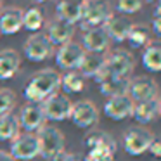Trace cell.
Returning <instances> with one entry per match:
<instances>
[{
    "instance_id": "obj_1",
    "label": "cell",
    "mask_w": 161,
    "mask_h": 161,
    "mask_svg": "<svg viewBox=\"0 0 161 161\" xmlns=\"http://www.w3.org/2000/svg\"><path fill=\"white\" fill-rule=\"evenodd\" d=\"M61 88V75L52 68L40 69L30 78L25 87V97L28 102L42 104L49 95L56 94Z\"/></svg>"
},
{
    "instance_id": "obj_2",
    "label": "cell",
    "mask_w": 161,
    "mask_h": 161,
    "mask_svg": "<svg viewBox=\"0 0 161 161\" xmlns=\"http://www.w3.org/2000/svg\"><path fill=\"white\" fill-rule=\"evenodd\" d=\"M40 144V156L45 161H63L66 153H64V146H66V139L64 133L56 126H47L43 125L42 128L36 132Z\"/></svg>"
},
{
    "instance_id": "obj_3",
    "label": "cell",
    "mask_w": 161,
    "mask_h": 161,
    "mask_svg": "<svg viewBox=\"0 0 161 161\" xmlns=\"http://www.w3.org/2000/svg\"><path fill=\"white\" fill-rule=\"evenodd\" d=\"M113 16V9L108 0H85L81 4L80 26L83 30L104 26L106 21Z\"/></svg>"
},
{
    "instance_id": "obj_4",
    "label": "cell",
    "mask_w": 161,
    "mask_h": 161,
    "mask_svg": "<svg viewBox=\"0 0 161 161\" xmlns=\"http://www.w3.org/2000/svg\"><path fill=\"white\" fill-rule=\"evenodd\" d=\"M156 139L153 132L144 126H132L123 135V149L130 156H140L149 149L151 142Z\"/></svg>"
},
{
    "instance_id": "obj_5",
    "label": "cell",
    "mask_w": 161,
    "mask_h": 161,
    "mask_svg": "<svg viewBox=\"0 0 161 161\" xmlns=\"http://www.w3.org/2000/svg\"><path fill=\"white\" fill-rule=\"evenodd\" d=\"M104 66L108 68V71L113 76L128 78L135 68V57L130 50L118 49L104 56Z\"/></svg>"
},
{
    "instance_id": "obj_6",
    "label": "cell",
    "mask_w": 161,
    "mask_h": 161,
    "mask_svg": "<svg viewBox=\"0 0 161 161\" xmlns=\"http://www.w3.org/2000/svg\"><path fill=\"white\" fill-rule=\"evenodd\" d=\"M71 108H73V101L63 92H56L42 102L45 119H54V121L68 119L71 114Z\"/></svg>"
},
{
    "instance_id": "obj_7",
    "label": "cell",
    "mask_w": 161,
    "mask_h": 161,
    "mask_svg": "<svg viewBox=\"0 0 161 161\" xmlns=\"http://www.w3.org/2000/svg\"><path fill=\"white\" fill-rule=\"evenodd\" d=\"M11 156L16 161H31L40 156V144L36 133H19L12 140Z\"/></svg>"
},
{
    "instance_id": "obj_8",
    "label": "cell",
    "mask_w": 161,
    "mask_h": 161,
    "mask_svg": "<svg viewBox=\"0 0 161 161\" xmlns=\"http://www.w3.org/2000/svg\"><path fill=\"white\" fill-rule=\"evenodd\" d=\"M23 52L31 63H42L50 57V54L54 52V45L43 33H33L23 45Z\"/></svg>"
},
{
    "instance_id": "obj_9",
    "label": "cell",
    "mask_w": 161,
    "mask_h": 161,
    "mask_svg": "<svg viewBox=\"0 0 161 161\" xmlns=\"http://www.w3.org/2000/svg\"><path fill=\"white\" fill-rule=\"evenodd\" d=\"M69 119L78 126V128H90V126L97 125V121H99V109H97V106L92 101H88V99L73 102Z\"/></svg>"
},
{
    "instance_id": "obj_10",
    "label": "cell",
    "mask_w": 161,
    "mask_h": 161,
    "mask_svg": "<svg viewBox=\"0 0 161 161\" xmlns=\"http://www.w3.org/2000/svg\"><path fill=\"white\" fill-rule=\"evenodd\" d=\"M83 47L76 42H68L64 45L57 47L56 50V63L61 69L64 71H71V69H78L81 59H83Z\"/></svg>"
},
{
    "instance_id": "obj_11",
    "label": "cell",
    "mask_w": 161,
    "mask_h": 161,
    "mask_svg": "<svg viewBox=\"0 0 161 161\" xmlns=\"http://www.w3.org/2000/svg\"><path fill=\"white\" fill-rule=\"evenodd\" d=\"M133 102H144V101H151V99H156L159 94V87H158L156 80L147 76H137L133 80H130L128 85V92Z\"/></svg>"
},
{
    "instance_id": "obj_12",
    "label": "cell",
    "mask_w": 161,
    "mask_h": 161,
    "mask_svg": "<svg viewBox=\"0 0 161 161\" xmlns=\"http://www.w3.org/2000/svg\"><path fill=\"white\" fill-rule=\"evenodd\" d=\"M133 106H135V102L130 99L128 94L114 95V97H108L104 104V113L113 121H119V119H126L132 116Z\"/></svg>"
},
{
    "instance_id": "obj_13",
    "label": "cell",
    "mask_w": 161,
    "mask_h": 161,
    "mask_svg": "<svg viewBox=\"0 0 161 161\" xmlns=\"http://www.w3.org/2000/svg\"><path fill=\"white\" fill-rule=\"evenodd\" d=\"M18 119H19V125H21L26 132L36 133L43 125H45V114H43L42 104L28 102V104L21 109Z\"/></svg>"
},
{
    "instance_id": "obj_14",
    "label": "cell",
    "mask_w": 161,
    "mask_h": 161,
    "mask_svg": "<svg viewBox=\"0 0 161 161\" xmlns=\"http://www.w3.org/2000/svg\"><path fill=\"white\" fill-rule=\"evenodd\" d=\"M43 35L49 38V42L54 47H61L64 43L71 42L75 35V25H69L66 21H61V19H52V21L47 23L45 26V33Z\"/></svg>"
},
{
    "instance_id": "obj_15",
    "label": "cell",
    "mask_w": 161,
    "mask_h": 161,
    "mask_svg": "<svg viewBox=\"0 0 161 161\" xmlns=\"http://www.w3.org/2000/svg\"><path fill=\"white\" fill-rule=\"evenodd\" d=\"M109 43H111V40H109L104 26L85 30L83 38H81V47H83L85 52L106 54V50L109 49Z\"/></svg>"
},
{
    "instance_id": "obj_16",
    "label": "cell",
    "mask_w": 161,
    "mask_h": 161,
    "mask_svg": "<svg viewBox=\"0 0 161 161\" xmlns=\"http://www.w3.org/2000/svg\"><path fill=\"white\" fill-rule=\"evenodd\" d=\"M23 28V9L5 7L0 11V35H16Z\"/></svg>"
},
{
    "instance_id": "obj_17",
    "label": "cell",
    "mask_w": 161,
    "mask_h": 161,
    "mask_svg": "<svg viewBox=\"0 0 161 161\" xmlns=\"http://www.w3.org/2000/svg\"><path fill=\"white\" fill-rule=\"evenodd\" d=\"M132 25L133 23L130 21L128 18H125V16H114L113 14L111 18L106 21L104 30H106V33H108L109 40H114V42L121 43V42L126 40Z\"/></svg>"
},
{
    "instance_id": "obj_18",
    "label": "cell",
    "mask_w": 161,
    "mask_h": 161,
    "mask_svg": "<svg viewBox=\"0 0 161 161\" xmlns=\"http://www.w3.org/2000/svg\"><path fill=\"white\" fill-rule=\"evenodd\" d=\"M21 68V54L14 49L0 50V80H11Z\"/></svg>"
},
{
    "instance_id": "obj_19",
    "label": "cell",
    "mask_w": 161,
    "mask_h": 161,
    "mask_svg": "<svg viewBox=\"0 0 161 161\" xmlns=\"http://www.w3.org/2000/svg\"><path fill=\"white\" fill-rule=\"evenodd\" d=\"M159 113H161V101L159 97H156V99H151V101L135 102L132 116L139 123H151L159 116Z\"/></svg>"
},
{
    "instance_id": "obj_20",
    "label": "cell",
    "mask_w": 161,
    "mask_h": 161,
    "mask_svg": "<svg viewBox=\"0 0 161 161\" xmlns=\"http://www.w3.org/2000/svg\"><path fill=\"white\" fill-rule=\"evenodd\" d=\"M81 4L75 0H59L56 5V18L69 25H76L81 19Z\"/></svg>"
},
{
    "instance_id": "obj_21",
    "label": "cell",
    "mask_w": 161,
    "mask_h": 161,
    "mask_svg": "<svg viewBox=\"0 0 161 161\" xmlns=\"http://www.w3.org/2000/svg\"><path fill=\"white\" fill-rule=\"evenodd\" d=\"M104 56L106 54H94V52H85L83 59H81L80 66H78V73L83 78H94L95 73L102 68L104 64Z\"/></svg>"
},
{
    "instance_id": "obj_22",
    "label": "cell",
    "mask_w": 161,
    "mask_h": 161,
    "mask_svg": "<svg viewBox=\"0 0 161 161\" xmlns=\"http://www.w3.org/2000/svg\"><path fill=\"white\" fill-rule=\"evenodd\" d=\"M21 132V125H19V119L16 114L12 113H7V114L0 116V140H14L16 137Z\"/></svg>"
},
{
    "instance_id": "obj_23",
    "label": "cell",
    "mask_w": 161,
    "mask_h": 161,
    "mask_svg": "<svg viewBox=\"0 0 161 161\" xmlns=\"http://www.w3.org/2000/svg\"><path fill=\"white\" fill-rule=\"evenodd\" d=\"M142 64L151 73H158L161 69V47L158 42H151L147 47H144Z\"/></svg>"
},
{
    "instance_id": "obj_24",
    "label": "cell",
    "mask_w": 161,
    "mask_h": 161,
    "mask_svg": "<svg viewBox=\"0 0 161 161\" xmlns=\"http://www.w3.org/2000/svg\"><path fill=\"white\" fill-rule=\"evenodd\" d=\"M128 85L130 80L128 78H121V76H111L106 81L99 83V90L102 95L106 97H114V95H121L128 92Z\"/></svg>"
},
{
    "instance_id": "obj_25",
    "label": "cell",
    "mask_w": 161,
    "mask_h": 161,
    "mask_svg": "<svg viewBox=\"0 0 161 161\" xmlns=\"http://www.w3.org/2000/svg\"><path fill=\"white\" fill-rule=\"evenodd\" d=\"M126 42L133 47V49H144L151 43V30L147 28L146 25H132L130 28V33L126 36Z\"/></svg>"
},
{
    "instance_id": "obj_26",
    "label": "cell",
    "mask_w": 161,
    "mask_h": 161,
    "mask_svg": "<svg viewBox=\"0 0 161 161\" xmlns=\"http://www.w3.org/2000/svg\"><path fill=\"white\" fill-rule=\"evenodd\" d=\"M61 87L68 94H78L85 88V78L78 73V69L66 71L64 75H61Z\"/></svg>"
},
{
    "instance_id": "obj_27",
    "label": "cell",
    "mask_w": 161,
    "mask_h": 161,
    "mask_svg": "<svg viewBox=\"0 0 161 161\" xmlns=\"http://www.w3.org/2000/svg\"><path fill=\"white\" fill-rule=\"evenodd\" d=\"M45 25L43 12L38 7H30L23 12V28L31 33H38V30Z\"/></svg>"
},
{
    "instance_id": "obj_28",
    "label": "cell",
    "mask_w": 161,
    "mask_h": 161,
    "mask_svg": "<svg viewBox=\"0 0 161 161\" xmlns=\"http://www.w3.org/2000/svg\"><path fill=\"white\" fill-rule=\"evenodd\" d=\"M16 102H18V97L11 88H0V116L12 113Z\"/></svg>"
},
{
    "instance_id": "obj_29",
    "label": "cell",
    "mask_w": 161,
    "mask_h": 161,
    "mask_svg": "<svg viewBox=\"0 0 161 161\" xmlns=\"http://www.w3.org/2000/svg\"><path fill=\"white\" fill-rule=\"evenodd\" d=\"M116 7L123 14H135L142 9V0H116Z\"/></svg>"
},
{
    "instance_id": "obj_30",
    "label": "cell",
    "mask_w": 161,
    "mask_h": 161,
    "mask_svg": "<svg viewBox=\"0 0 161 161\" xmlns=\"http://www.w3.org/2000/svg\"><path fill=\"white\" fill-rule=\"evenodd\" d=\"M147 151H149L154 158H161V142L158 139H154L153 142H151V146H149V149H147Z\"/></svg>"
},
{
    "instance_id": "obj_31",
    "label": "cell",
    "mask_w": 161,
    "mask_h": 161,
    "mask_svg": "<svg viewBox=\"0 0 161 161\" xmlns=\"http://www.w3.org/2000/svg\"><path fill=\"white\" fill-rule=\"evenodd\" d=\"M159 23H161L159 16H154V18H153V28H154V33H156V35H159V33H161V26H159Z\"/></svg>"
},
{
    "instance_id": "obj_32",
    "label": "cell",
    "mask_w": 161,
    "mask_h": 161,
    "mask_svg": "<svg viewBox=\"0 0 161 161\" xmlns=\"http://www.w3.org/2000/svg\"><path fill=\"white\" fill-rule=\"evenodd\" d=\"M0 161H16L11 156V153H5V151H0Z\"/></svg>"
},
{
    "instance_id": "obj_33",
    "label": "cell",
    "mask_w": 161,
    "mask_h": 161,
    "mask_svg": "<svg viewBox=\"0 0 161 161\" xmlns=\"http://www.w3.org/2000/svg\"><path fill=\"white\" fill-rule=\"evenodd\" d=\"M63 161H81V159H78L76 156H64Z\"/></svg>"
},
{
    "instance_id": "obj_34",
    "label": "cell",
    "mask_w": 161,
    "mask_h": 161,
    "mask_svg": "<svg viewBox=\"0 0 161 161\" xmlns=\"http://www.w3.org/2000/svg\"><path fill=\"white\" fill-rule=\"evenodd\" d=\"M142 2H147V4H154V2H158V0H142Z\"/></svg>"
},
{
    "instance_id": "obj_35",
    "label": "cell",
    "mask_w": 161,
    "mask_h": 161,
    "mask_svg": "<svg viewBox=\"0 0 161 161\" xmlns=\"http://www.w3.org/2000/svg\"><path fill=\"white\" fill-rule=\"evenodd\" d=\"M33 2H36V4H43V2H47V0H33Z\"/></svg>"
},
{
    "instance_id": "obj_36",
    "label": "cell",
    "mask_w": 161,
    "mask_h": 161,
    "mask_svg": "<svg viewBox=\"0 0 161 161\" xmlns=\"http://www.w3.org/2000/svg\"><path fill=\"white\" fill-rule=\"evenodd\" d=\"M75 2H85V0H75Z\"/></svg>"
},
{
    "instance_id": "obj_37",
    "label": "cell",
    "mask_w": 161,
    "mask_h": 161,
    "mask_svg": "<svg viewBox=\"0 0 161 161\" xmlns=\"http://www.w3.org/2000/svg\"><path fill=\"white\" fill-rule=\"evenodd\" d=\"M0 5H2V0H0Z\"/></svg>"
}]
</instances>
